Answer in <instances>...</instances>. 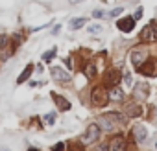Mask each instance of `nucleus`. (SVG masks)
Returning <instances> with one entry per match:
<instances>
[{
	"label": "nucleus",
	"instance_id": "obj_1",
	"mask_svg": "<svg viewBox=\"0 0 157 151\" xmlns=\"http://www.w3.org/2000/svg\"><path fill=\"white\" fill-rule=\"evenodd\" d=\"M126 122V116L120 114V112H107L100 118V127L104 131H113L118 123H124Z\"/></svg>",
	"mask_w": 157,
	"mask_h": 151
},
{
	"label": "nucleus",
	"instance_id": "obj_2",
	"mask_svg": "<svg viewBox=\"0 0 157 151\" xmlns=\"http://www.w3.org/2000/svg\"><path fill=\"white\" fill-rule=\"evenodd\" d=\"M109 101V92L102 87H96L93 92H91V103L94 107H105Z\"/></svg>",
	"mask_w": 157,
	"mask_h": 151
},
{
	"label": "nucleus",
	"instance_id": "obj_3",
	"mask_svg": "<svg viewBox=\"0 0 157 151\" xmlns=\"http://www.w3.org/2000/svg\"><path fill=\"white\" fill-rule=\"evenodd\" d=\"M100 138V125L98 123H91L85 131V136H83V142L85 144H94L96 140Z\"/></svg>",
	"mask_w": 157,
	"mask_h": 151
},
{
	"label": "nucleus",
	"instance_id": "obj_4",
	"mask_svg": "<svg viewBox=\"0 0 157 151\" xmlns=\"http://www.w3.org/2000/svg\"><path fill=\"white\" fill-rule=\"evenodd\" d=\"M140 39L144 41V42H151V41H157V26L151 22V24H148L144 30H142V33H140Z\"/></svg>",
	"mask_w": 157,
	"mask_h": 151
},
{
	"label": "nucleus",
	"instance_id": "obj_5",
	"mask_svg": "<svg viewBox=\"0 0 157 151\" xmlns=\"http://www.w3.org/2000/svg\"><path fill=\"white\" fill-rule=\"evenodd\" d=\"M133 94H135L137 100H146L148 94H150V87H148V83H137L135 89H133Z\"/></svg>",
	"mask_w": 157,
	"mask_h": 151
},
{
	"label": "nucleus",
	"instance_id": "obj_6",
	"mask_svg": "<svg viewBox=\"0 0 157 151\" xmlns=\"http://www.w3.org/2000/svg\"><path fill=\"white\" fill-rule=\"evenodd\" d=\"M50 74H52V78H54V79L63 81V83H67V81L70 79L68 72H65V70H63V68H59V66H52V68H50Z\"/></svg>",
	"mask_w": 157,
	"mask_h": 151
},
{
	"label": "nucleus",
	"instance_id": "obj_7",
	"mask_svg": "<svg viewBox=\"0 0 157 151\" xmlns=\"http://www.w3.org/2000/svg\"><path fill=\"white\" fill-rule=\"evenodd\" d=\"M117 26H118V30H120V31L128 33V31H131V30L135 28V19H133V17H126V19H120V20L117 22Z\"/></svg>",
	"mask_w": 157,
	"mask_h": 151
},
{
	"label": "nucleus",
	"instance_id": "obj_8",
	"mask_svg": "<svg viewBox=\"0 0 157 151\" xmlns=\"http://www.w3.org/2000/svg\"><path fill=\"white\" fill-rule=\"evenodd\" d=\"M131 134H133L135 142H139V144L146 142V138H148V131H146L142 125H135V127L131 129Z\"/></svg>",
	"mask_w": 157,
	"mask_h": 151
},
{
	"label": "nucleus",
	"instance_id": "obj_9",
	"mask_svg": "<svg viewBox=\"0 0 157 151\" xmlns=\"http://www.w3.org/2000/svg\"><path fill=\"white\" fill-rule=\"evenodd\" d=\"M144 63H146V64H140V66H139V72L144 74V76H153V74H155V68H157L155 61H144Z\"/></svg>",
	"mask_w": 157,
	"mask_h": 151
},
{
	"label": "nucleus",
	"instance_id": "obj_10",
	"mask_svg": "<svg viewBox=\"0 0 157 151\" xmlns=\"http://www.w3.org/2000/svg\"><path fill=\"white\" fill-rule=\"evenodd\" d=\"M124 147H126V142H124L122 136H115V138L109 142V145H107L109 151H122Z\"/></svg>",
	"mask_w": 157,
	"mask_h": 151
},
{
	"label": "nucleus",
	"instance_id": "obj_11",
	"mask_svg": "<svg viewBox=\"0 0 157 151\" xmlns=\"http://www.w3.org/2000/svg\"><path fill=\"white\" fill-rule=\"evenodd\" d=\"M52 98H54L56 105H57L61 111H68V109H70V101H68V100H65L63 96H59V94H52Z\"/></svg>",
	"mask_w": 157,
	"mask_h": 151
},
{
	"label": "nucleus",
	"instance_id": "obj_12",
	"mask_svg": "<svg viewBox=\"0 0 157 151\" xmlns=\"http://www.w3.org/2000/svg\"><path fill=\"white\" fill-rule=\"evenodd\" d=\"M126 114H128L129 118H137V116L142 114V109H140L137 103H129V105L126 107Z\"/></svg>",
	"mask_w": 157,
	"mask_h": 151
},
{
	"label": "nucleus",
	"instance_id": "obj_13",
	"mask_svg": "<svg viewBox=\"0 0 157 151\" xmlns=\"http://www.w3.org/2000/svg\"><path fill=\"white\" fill-rule=\"evenodd\" d=\"M144 61H146V53H142V52H133V53H131V63H133L137 68H139Z\"/></svg>",
	"mask_w": 157,
	"mask_h": 151
},
{
	"label": "nucleus",
	"instance_id": "obj_14",
	"mask_svg": "<svg viewBox=\"0 0 157 151\" xmlns=\"http://www.w3.org/2000/svg\"><path fill=\"white\" fill-rule=\"evenodd\" d=\"M85 22H87V19L85 17H78V19H72L70 20V30H80V28H83L85 26Z\"/></svg>",
	"mask_w": 157,
	"mask_h": 151
},
{
	"label": "nucleus",
	"instance_id": "obj_15",
	"mask_svg": "<svg viewBox=\"0 0 157 151\" xmlns=\"http://www.w3.org/2000/svg\"><path fill=\"white\" fill-rule=\"evenodd\" d=\"M32 70H33V66L32 64H28L22 72H21V76H19V79H17V83L21 85V83H24V81H28V78L32 76Z\"/></svg>",
	"mask_w": 157,
	"mask_h": 151
},
{
	"label": "nucleus",
	"instance_id": "obj_16",
	"mask_svg": "<svg viewBox=\"0 0 157 151\" xmlns=\"http://www.w3.org/2000/svg\"><path fill=\"white\" fill-rule=\"evenodd\" d=\"M122 98H124V90H122L120 87H113V89H111V92H109V100L118 101V100H122Z\"/></svg>",
	"mask_w": 157,
	"mask_h": 151
},
{
	"label": "nucleus",
	"instance_id": "obj_17",
	"mask_svg": "<svg viewBox=\"0 0 157 151\" xmlns=\"http://www.w3.org/2000/svg\"><path fill=\"white\" fill-rule=\"evenodd\" d=\"M118 81H120V74H118V70H111V72L107 74V83L115 87Z\"/></svg>",
	"mask_w": 157,
	"mask_h": 151
},
{
	"label": "nucleus",
	"instance_id": "obj_18",
	"mask_svg": "<svg viewBox=\"0 0 157 151\" xmlns=\"http://www.w3.org/2000/svg\"><path fill=\"white\" fill-rule=\"evenodd\" d=\"M85 76H87V78H94V76H96V66L93 63H89L85 66Z\"/></svg>",
	"mask_w": 157,
	"mask_h": 151
},
{
	"label": "nucleus",
	"instance_id": "obj_19",
	"mask_svg": "<svg viewBox=\"0 0 157 151\" xmlns=\"http://www.w3.org/2000/svg\"><path fill=\"white\" fill-rule=\"evenodd\" d=\"M102 31V26L100 24H93V26H89V33H100Z\"/></svg>",
	"mask_w": 157,
	"mask_h": 151
},
{
	"label": "nucleus",
	"instance_id": "obj_20",
	"mask_svg": "<svg viewBox=\"0 0 157 151\" xmlns=\"http://www.w3.org/2000/svg\"><path fill=\"white\" fill-rule=\"evenodd\" d=\"M122 11H124V8H115V9H111V17H118V15H122Z\"/></svg>",
	"mask_w": 157,
	"mask_h": 151
},
{
	"label": "nucleus",
	"instance_id": "obj_21",
	"mask_svg": "<svg viewBox=\"0 0 157 151\" xmlns=\"http://www.w3.org/2000/svg\"><path fill=\"white\" fill-rule=\"evenodd\" d=\"M54 118H56V114H54V112H48V114H44V118H43V120H44L46 123H52V122H54Z\"/></svg>",
	"mask_w": 157,
	"mask_h": 151
},
{
	"label": "nucleus",
	"instance_id": "obj_22",
	"mask_svg": "<svg viewBox=\"0 0 157 151\" xmlns=\"http://www.w3.org/2000/svg\"><path fill=\"white\" fill-rule=\"evenodd\" d=\"M54 53H56V50H50L48 53H43V61H50L54 57Z\"/></svg>",
	"mask_w": 157,
	"mask_h": 151
},
{
	"label": "nucleus",
	"instance_id": "obj_23",
	"mask_svg": "<svg viewBox=\"0 0 157 151\" xmlns=\"http://www.w3.org/2000/svg\"><path fill=\"white\" fill-rule=\"evenodd\" d=\"M52 149H54V151H59V149H65V144H63V142H59V144H56V145H54Z\"/></svg>",
	"mask_w": 157,
	"mask_h": 151
},
{
	"label": "nucleus",
	"instance_id": "obj_24",
	"mask_svg": "<svg viewBox=\"0 0 157 151\" xmlns=\"http://www.w3.org/2000/svg\"><path fill=\"white\" fill-rule=\"evenodd\" d=\"M6 42H8V37H6V35H0V48H2Z\"/></svg>",
	"mask_w": 157,
	"mask_h": 151
},
{
	"label": "nucleus",
	"instance_id": "obj_25",
	"mask_svg": "<svg viewBox=\"0 0 157 151\" xmlns=\"http://www.w3.org/2000/svg\"><path fill=\"white\" fill-rule=\"evenodd\" d=\"M140 17H142V8H139V9L135 11V20H137V19H140Z\"/></svg>",
	"mask_w": 157,
	"mask_h": 151
},
{
	"label": "nucleus",
	"instance_id": "obj_26",
	"mask_svg": "<svg viewBox=\"0 0 157 151\" xmlns=\"http://www.w3.org/2000/svg\"><path fill=\"white\" fill-rule=\"evenodd\" d=\"M59 30H61V26L57 24V26H54V30H52V35H57L59 33Z\"/></svg>",
	"mask_w": 157,
	"mask_h": 151
},
{
	"label": "nucleus",
	"instance_id": "obj_27",
	"mask_svg": "<svg viewBox=\"0 0 157 151\" xmlns=\"http://www.w3.org/2000/svg\"><path fill=\"white\" fill-rule=\"evenodd\" d=\"M124 78H126V83H128V85H131V76H129V74H126Z\"/></svg>",
	"mask_w": 157,
	"mask_h": 151
},
{
	"label": "nucleus",
	"instance_id": "obj_28",
	"mask_svg": "<svg viewBox=\"0 0 157 151\" xmlns=\"http://www.w3.org/2000/svg\"><path fill=\"white\" fill-rule=\"evenodd\" d=\"M93 15H94V17H102V15H104V11H100V9H98V11H94Z\"/></svg>",
	"mask_w": 157,
	"mask_h": 151
},
{
	"label": "nucleus",
	"instance_id": "obj_29",
	"mask_svg": "<svg viewBox=\"0 0 157 151\" xmlns=\"http://www.w3.org/2000/svg\"><path fill=\"white\" fill-rule=\"evenodd\" d=\"M70 4H80V2H85V0H68Z\"/></svg>",
	"mask_w": 157,
	"mask_h": 151
},
{
	"label": "nucleus",
	"instance_id": "obj_30",
	"mask_svg": "<svg viewBox=\"0 0 157 151\" xmlns=\"http://www.w3.org/2000/svg\"><path fill=\"white\" fill-rule=\"evenodd\" d=\"M155 64H157V61H155Z\"/></svg>",
	"mask_w": 157,
	"mask_h": 151
},
{
	"label": "nucleus",
	"instance_id": "obj_31",
	"mask_svg": "<svg viewBox=\"0 0 157 151\" xmlns=\"http://www.w3.org/2000/svg\"><path fill=\"white\" fill-rule=\"evenodd\" d=\"M155 122H157V118H155Z\"/></svg>",
	"mask_w": 157,
	"mask_h": 151
},
{
	"label": "nucleus",
	"instance_id": "obj_32",
	"mask_svg": "<svg viewBox=\"0 0 157 151\" xmlns=\"http://www.w3.org/2000/svg\"><path fill=\"white\" fill-rule=\"evenodd\" d=\"M155 145H157V144H155Z\"/></svg>",
	"mask_w": 157,
	"mask_h": 151
}]
</instances>
